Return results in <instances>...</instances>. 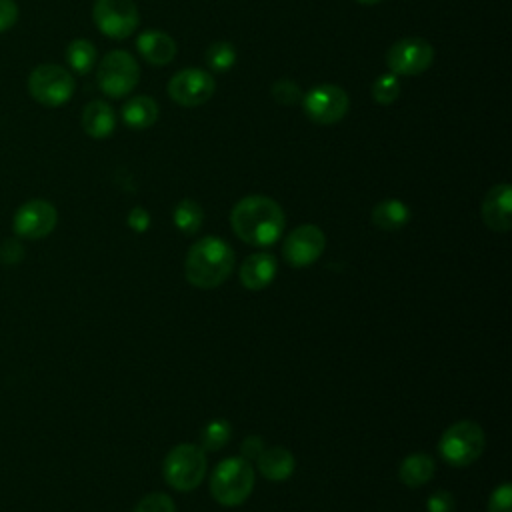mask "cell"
I'll return each mask as SVG.
<instances>
[{"label":"cell","instance_id":"6da1fadb","mask_svg":"<svg viewBox=\"0 0 512 512\" xmlns=\"http://www.w3.org/2000/svg\"><path fill=\"white\" fill-rule=\"evenodd\" d=\"M232 230L252 246H270L284 232V210L268 196L252 194L238 200L230 212Z\"/></svg>","mask_w":512,"mask_h":512},{"label":"cell","instance_id":"7a4b0ae2","mask_svg":"<svg viewBox=\"0 0 512 512\" xmlns=\"http://www.w3.org/2000/svg\"><path fill=\"white\" fill-rule=\"evenodd\" d=\"M234 270V250L228 242L216 236H206L194 242L186 254V280L196 288H216Z\"/></svg>","mask_w":512,"mask_h":512},{"label":"cell","instance_id":"3957f363","mask_svg":"<svg viewBox=\"0 0 512 512\" xmlns=\"http://www.w3.org/2000/svg\"><path fill=\"white\" fill-rule=\"evenodd\" d=\"M254 488V470L244 458L222 460L210 478V492L222 506H240Z\"/></svg>","mask_w":512,"mask_h":512},{"label":"cell","instance_id":"277c9868","mask_svg":"<svg viewBox=\"0 0 512 512\" xmlns=\"http://www.w3.org/2000/svg\"><path fill=\"white\" fill-rule=\"evenodd\" d=\"M162 472H164L166 482L180 492L198 488L206 476L204 450L196 444L174 446L164 458Z\"/></svg>","mask_w":512,"mask_h":512},{"label":"cell","instance_id":"5b68a950","mask_svg":"<svg viewBox=\"0 0 512 512\" xmlns=\"http://www.w3.org/2000/svg\"><path fill=\"white\" fill-rule=\"evenodd\" d=\"M438 450L448 464L458 468L468 466L484 450V430L472 420H460L444 430Z\"/></svg>","mask_w":512,"mask_h":512},{"label":"cell","instance_id":"8992f818","mask_svg":"<svg viewBox=\"0 0 512 512\" xmlns=\"http://www.w3.org/2000/svg\"><path fill=\"white\" fill-rule=\"evenodd\" d=\"M74 88L72 74L58 64H40L28 76L30 96L48 108L66 104L72 98Z\"/></svg>","mask_w":512,"mask_h":512},{"label":"cell","instance_id":"52a82bcc","mask_svg":"<svg viewBox=\"0 0 512 512\" xmlns=\"http://www.w3.org/2000/svg\"><path fill=\"white\" fill-rule=\"evenodd\" d=\"M140 78L138 62L126 50L108 52L96 70L98 88L110 98H122L134 90Z\"/></svg>","mask_w":512,"mask_h":512},{"label":"cell","instance_id":"ba28073f","mask_svg":"<svg viewBox=\"0 0 512 512\" xmlns=\"http://www.w3.org/2000/svg\"><path fill=\"white\" fill-rule=\"evenodd\" d=\"M92 18L96 28L112 40L128 38L140 24L138 8L132 0H96Z\"/></svg>","mask_w":512,"mask_h":512},{"label":"cell","instance_id":"9c48e42d","mask_svg":"<svg viewBox=\"0 0 512 512\" xmlns=\"http://www.w3.org/2000/svg\"><path fill=\"white\" fill-rule=\"evenodd\" d=\"M304 114L320 126H330L340 122L350 106L348 94L336 84H320L302 94Z\"/></svg>","mask_w":512,"mask_h":512},{"label":"cell","instance_id":"30bf717a","mask_svg":"<svg viewBox=\"0 0 512 512\" xmlns=\"http://www.w3.org/2000/svg\"><path fill=\"white\" fill-rule=\"evenodd\" d=\"M434 48L424 38L408 36L394 42L386 52V64L396 76H416L432 66Z\"/></svg>","mask_w":512,"mask_h":512},{"label":"cell","instance_id":"8fae6325","mask_svg":"<svg viewBox=\"0 0 512 512\" xmlns=\"http://www.w3.org/2000/svg\"><path fill=\"white\" fill-rule=\"evenodd\" d=\"M216 90L214 78L200 68H184L176 72L168 82V96L186 108L202 106L212 98Z\"/></svg>","mask_w":512,"mask_h":512},{"label":"cell","instance_id":"7c38bea8","mask_svg":"<svg viewBox=\"0 0 512 512\" xmlns=\"http://www.w3.org/2000/svg\"><path fill=\"white\" fill-rule=\"evenodd\" d=\"M58 222V212L56 208L48 202V200H28L24 202L16 214H14V222L12 228L20 238H28V240H38L48 236L54 226Z\"/></svg>","mask_w":512,"mask_h":512},{"label":"cell","instance_id":"4fadbf2b","mask_svg":"<svg viewBox=\"0 0 512 512\" xmlns=\"http://www.w3.org/2000/svg\"><path fill=\"white\" fill-rule=\"evenodd\" d=\"M324 246H326L324 232L314 224H302L288 234L282 252H284V258L294 268H302L318 260L320 254L324 252Z\"/></svg>","mask_w":512,"mask_h":512},{"label":"cell","instance_id":"5bb4252c","mask_svg":"<svg viewBox=\"0 0 512 512\" xmlns=\"http://www.w3.org/2000/svg\"><path fill=\"white\" fill-rule=\"evenodd\" d=\"M482 220L494 232H508L512 228V188L502 182L492 186L482 200Z\"/></svg>","mask_w":512,"mask_h":512},{"label":"cell","instance_id":"9a60e30c","mask_svg":"<svg viewBox=\"0 0 512 512\" xmlns=\"http://www.w3.org/2000/svg\"><path fill=\"white\" fill-rule=\"evenodd\" d=\"M140 56L152 66H166L176 56V42L162 30H144L136 40Z\"/></svg>","mask_w":512,"mask_h":512},{"label":"cell","instance_id":"2e32d148","mask_svg":"<svg viewBox=\"0 0 512 512\" xmlns=\"http://www.w3.org/2000/svg\"><path fill=\"white\" fill-rule=\"evenodd\" d=\"M276 270L278 264L270 252H256L240 264V282L248 290H262L274 280Z\"/></svg>","mask_w":512,"mask_h":512},{"label":"cell","instance_id":"e0dca14e","mask_svg":"<svg viewBox=\"0 0 512 512\" xmlns=\"http://www.w3.org/2000/svg\"><path fill=\"white\" fill-rule=\"evenodd\" d=\"M82 128L90 138H108L116 128V116L104 100H92L82 110Z\"/></svg>","mask_w":512,"mask_h":512},{"label":"cell","instance_id":"ac0fdd59","mask_svg":"<svg viewBox=\"0 0 512 512\" xmlns=\"http://www.w3.org/2000/svg\"><path fill=\"white\" fill-rule=\"evenodd\" d=\"M122 120L132 130H146L158 120V104L150 96H132L122 106Z\"/></svg>","mask_w":512,"mask_h":512},{"label":"cell","instance_id":"d6986e66","mask_svg":"<svg viewBox=\"0 0 512 512\" xmlns=\"http://www.w3.org/2000/svg\"><path fill=\"white\" fill-rule=\"evenodd\" d=\"M258 470L268 480H286L294 472V456L282 446L268 448L258 456Z\"/></svg>","mask_w":512,"mask_h":512},{"label":"cell","instance_id":"ffe728a7","mask_svg":"<svg viewBox=\"0 0 512 512\" xmlns=\"http://www.w3.org/2000/svg\"><path fill=\"white\" fill-rule=\"evenodd\" d=\"M432 474H434V460L424 452L406 456L398 470L400 482L406 484L408 488H418L426 484L432 478Z\"/></svg>","mask_w":512,"mask_h":512},{"label":"cell","instance_id":"44dd1931","mask_svg":"<svg viewBox=\"0 0 512 512\" xmlns=\"http://www.w3.org/2000/svg\"><path fill=\"white\" fill-rule=\"evenodd\" d=\"M410 220V210L404 202L396 200V198H388L378 202L372 208V222L386 232H394L400 230L406 222Z\"/></svg>","mask_w":512,"mask_h":512},{"label":"cell","instance_id":"7402d4cb","mask_svg":"<svg viewBox=\"0 0 512 512\" xmlns=\"http://www.w3.org/2000/svg\"><path fill=\"white\" fill-rule=\"evenodd\" d=\"M172 220H174V226L180 232L190 236V234H196L200 230V226L204 222V210L196 200L184 198L174 206Z\"/></svg>","mask_w":512,"mask_h":512},{"label":"cell","instance_id":"603a6c76","mask_svg":"<svg viewBox=\"0 0 512 512\" xmlns=\"http://www.w3.org/2000/svg\"><path fill=\"white\" fill-rule=\"evenodd\" d=\"M66 62L76 74H88L96 64V48L86 38H76L66 48Z\"/></svg>","mask_w":512,"mask_h":512},{"label":"cell","instance_id":"cb8c5ba5","mask_svg":"<svg viewBox=\"0 0 512 512\" xmlns=\"http://www.w3.org/2000/svg\"><path fill=\"white\" fill-rule=\"evenodd\" d=\"M230 436H232V428H230L228 420H222V418L212 420L200 432L202 448L204 450H220L228 444Z\"/></svg>","mask_w":512,"mask_h":512},{"label":"cell","instance_id":"d4e9b609","mask_svg":"<svg viewBox=\"0 0 512 512\" xmlns=\"http://www.w3.org/2000/svg\"><path fill=\"white\" fill-rule=\"evenodd\" d=\"M236 62V48L230 42L218 40L206 50V64L216 72H226Z\"/></svg>","mask_w":512,"mask_h":512},{"label":"cell","instance_id":"484cf974","mask_svg":"<svg viewBox=\"0 0 512 512\" xmlns=\"http://www.w3.org/2000/svg\"><path fill=\"white\" fill-rule=\"evenodd\" d=\"M400 96V82L396 74H382L372 84V98L378 104H392Z\"/></svg>","mask_w":512,"mask_h":512},{"label":"cell","instance_id":"4316f807","mask_svg":"<svg viewBox=\"0 0 512 512\" xmlns=\"http://www.w3.org/2000/svg\"><path fill=\"white\" fill-rule=\"evenodd\" d=\"M272 92V98L278 102V104H286V106H292L296 102L302 100V90L300 86L294 82V80H288V78H280L272 84L270 88Z\"/></svg>","mask_w":512,"mask_h":512},{"label":"cell","instance_id":"83f0119b","mask_svg":"<svg viewBox=\"0 0 512 512\" xmlns=\"http://www.w3.org/2000/svg\"><path fill=\"white\" fill-rule=\"evenodd\" d=\"M134 512H176V508H174V502H172V498L168 494L152 492V494L144 496L138 502Z\"/></svg>","mask_w":512,"mask_h":512},{"label":"cell","instance_id":"f1b7e54d","mask_svg":"<svg viewBox=\"0 0 512 512\" xmlns=\"http://www.w3.org/2000/svg\"><path fill=\"white\" fill-rule=\"evenodd\" d=\"M488 512H512V486L508 482L500 484L490 494Z\"/></svg>","mask_w":512,"mask_h":512},{"label":"cell","instance_id":"f546056e","mask_svg":"<svg viewBox=\"0 0 512 512\" xmlns=\"http://www.w3.org/2000/svg\"><path fill=\"white\" fill-rule=\"evenodd\" d=\"M426 510L428 512H454L456 504H454V496L450 492H434L428 502H426Z\"/></svg>","mask_w":512,"mask_h":512},{"label":"cell","instance_id":"4dcf8cb0","mask_svg":"<svg viewBox=\"0 0 512 512\" xmlns=\"http://www.w3.org/2000/svg\"><path fill=\"white\" fill-rule=\"evenodd\" d=\"M18 20V6L14 0H0V34L10 30Z\"/></svg>","mask_w":512,"mask_h":512},{"label":"cell","instance_id":"1f68e13d","mask_svg":"<svg viewBox=\"0 0 512 512\" xmlns=\"http://www.w3.org/2000/svg\"><path fill=\"white\" fill-rule=\"evenodd\" d=\"M242 458L244 460H258V456L264 452V442L260 436H248L242 442Z\"/></svg>","mask_w":512,"mask_h":512},{"label":"cell","instance_id":"d6a6232c","mask_svg":"<svg viewBox=\"0 0 512 512\" xmlns=\"http://www.w3.org/2000/svg\"><path fill=\"white\" fill-rule=\"evenodd\" d=\"M128 224H130V228H134L136 232H144V230L148 228V224H150V216H148V212H146L144 208L136 206V208H132L130 214H128Z\"/></svg>","mask_w":512,"mask_h":512},{"label":"cell","instance_id":"836d02e7","mask_svg":"<svg viewBox=\"0 0 512 512\" xmlns=\"http://www.w3.org/2000/svg\"><path fill=\"white\" fill-rule=\"evenodd\" d=\"M356 2H360V4H368V6H372V4H378V2H382V0H356Z\"/></svg>","mask_w":512,"mask_h":512}]
</instances>
